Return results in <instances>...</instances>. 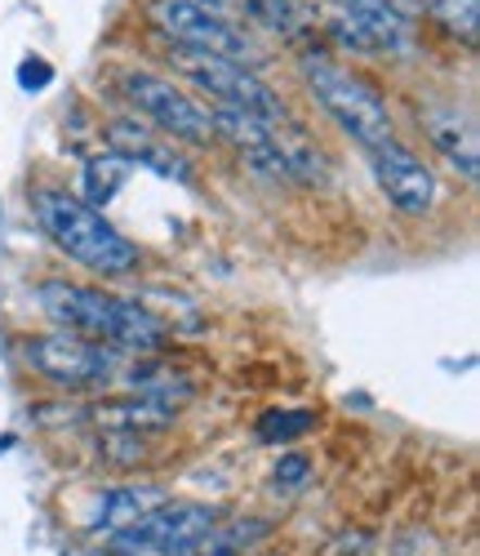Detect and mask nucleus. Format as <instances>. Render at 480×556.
<instances>
[{"label": "nucleus", "instance_id": "1", "mask_svg": "<svg viewBox=\"0 0 480 556\" xmlns=\"http://www.w3.org/2000/svg\"><path fill=\"white\" fill-rule=\"evenodd\" d=\"M36 303L59 330L80 334L89 343H103L112 352H156L169 339V326L161 316H152L148 307H134L116 294L93 290V286L45 281L36 290Z\"/></svg>", "mask_w": 480, "mask_h": 556}, {"label": "nucleus", "instance_id": "2", "mask_svg": "<svg viewBox=\"0 0 480 556\" xmlns=\"http://www.w3.org/2000/svg\"><path fill=\"white\" fill-rule=\"evenodd\" d=\"M36 223L40 231L50 237L67 258H76L89 271H103V276H125L138 267V245L129 237L103 218V210L85 205L80 197L63 192V188H45L31 197Z\"/></svg>", "mask_w": 480, "mask_h": 556}, {"label": "nucleus", "instance_id": "3", "mask_svg": "<svg viewBox=\"0 0 480 556\" xmlns=\"http://www.w3.org/2000/svg\"><path fill=\"white\" fill-rule=\"evenodd\" d=\"M299 67H303V80L312 89V99L333 121H339L365 152H374V148H382V143H392V138H396V125H392L388 103H382V94H378V89L361 72L333 63L325 54H307Z\"/></svg>", "mask_w": 480, "mask_h": 556}, {"label": "nucleus", "instance_id": "4", "mask_svg": "<svg viewBox=\"0 0 480 556\" xmlns=\"http://www.w3.org/2000/svg\"><path fill=\"white\" fill-rule=\"evenodd\" d=\"M169 63H174L178 76H187L191 85H197L201 94H210L214 108H236V112L258 116L267 125L285 121L280 94L254 67H240V63H227V59H210V54H197V50H174Z\"/></svg>", "mask_w": 480, "mask_h": 556}, {"label": "nucleus", "instance_id": "5", "mask_svg": "<svg viewBox=\"0 0 480 556\" xmlns=\"http://www.w3.org/2000/svg\"><path fill=\"white\" fill-rule=\"evenodd\" d=\"M148 18L174 40V50H197L210 59H227L240 67H258V45L240 31L236 23L201 10L197 0H148Z\"/></svg>", "mask_w": 480, "mask_h": 556}, {"label": "nucleus", "instance_id": "6", "mask_svg": "<svg viewBox=\"0 0 480 556\" xmlns=\"http://www.w3.org/2000/svg\"><path fill=\"white\" fill-rule=\"evenodd\" d=\"M23 356H27V365L36 369L40 379H50L59 388H72V392L99 388V383L121 375V352H112L103 343H89L80 334H67V330L27 339Z\"/></svg>", "mask_w": 480, "mask_h": 556}, {"label": "nucleus", "instance_id": "7", "mask_svg": "<svg viewBox=\"0 0 480 556\" xmlns=\"http://www.w3.org/2000/svg\"><path fill=\"white\" fill-rule=\"evenodd\" d=\"M214 521H223V513L214 503H197V498H169L156 513H148L142 521H134L129 530L108 539L112 556H169L178 547H187L191 539H201Z\"/></svg>", "mask_w": 480, "mask_h": 556}, {"label": "nucleus", "instance_id": "8", "mask_svg": "<svg viewBox=\"0 0 480 556\" xmlns=\"http://www.w3.org/2000/svg\"><path fill=\"white\" fill-rule=\"evenodd\" d=\"M121 89H125V99L148 121H156L169 138H182V143H197V148L214 143V116H210V108H201L191 94H182L174 80H165L156 72H125Z\"/></svg>", "mask_w": 480, "mask_h": 556}, {"label": "nucleus", "instance_id": "9", "mask_svg": "<svg viewBox=\"0 0 480 556\" xmlns=\"http://www.w3.org/2000/svg\"><path fill=\"white\" fill-rule=\"evenodd\" d=\"M369 161H374V178L382 197L401 214H431V205H437V174H431V165H422L418 152H409L401 138H392V143L374 148Z\"/></svg>", "mask_w": 480, "mask_h": 556}, {"label": "nucleus", "instance_id": "10", "mask_svg": "<svg viewBox=\"0 0 480 556\" xmlns=\"http://www.w3.org/2000/svg\"><path fill=\"white\" fill-rule=\"evenodd\" d=\"M191 401V383L174 379V383H148V392H134L125 401H103L99 405V424L116 428V432H161L178 419V409Z\"/></svg>", "mask_w": 480, "mask_h": 556}, {"label": "nucleus", "instance_id": "11", "mask_svg": "<svg viewBox=\"0 0 480 556\" xmlns=\"http://www.w3.org/2000/svg\"><path fill=\"white\" fill-rule=\"evenodd\" d=\"M418 125L431 138V148H437L454 169L476 178V121L458 103H441V99L418 103Z\"/></svg>", "mask_w": 480, "mask_h": 556}, {"label": "nucleus", "instance_id": "12", "mask_svg": "<svg viewBox=\"0 0 480 556\" xmlns=\"http://www.w3.org/2000/svg\"><path fill=\"white\" fill-rule=\"evenodd\" d=\"M161 503H169V490L165 485H152V481H142V485H112V490L99 494V503H93L89 530L112 539V534L129 530L134 521H142L148 513H156Z\"/></svg>", "mask_w": 480, "mask_h": 556}, {"label": "nucleus", "instance_id": "13", "mask_svg": "<svg viewBox=\"0 0 480 556\" xmlns=\"http://www.w3.org/2000/svg\"><path fill=\"white\" fill-rule=\"evenodd\" d=\"M271 534H276V521H267V517L214 521L201 539H191L187 547H178L169 556H254Z\"/></svg>", "mask_w": 480, "mask_h": 556}, {"label": "nucleus", "instance_id": "14", "mask_svg": "<svg viewBox=\"0 0 480 556\" xmlns=\"http://www.w3.org/2000/svg\"><path fill=\"white\" fill-rule=\"evenodd\" d=\"M108 143H112V152H116L121 161H129V165L138 161V165L165 174V178H187V165H182L165 143H156L148 129H138V125H129V121H116V125L108 129Z\"/></svg>", "mask_w": 480, "mask_h": 556}, {"label": "nucleus", "instance_id": "15", "mask_svg": "<svg viewBox=\"0 0 480 556\" xmlns=\"http://www.w3.org/2000/svg\"><path fill=\"white\" fill-rule=\"evenodd\" d=\"M129 161H121L116 152H108V156H93L89 165H85V205H93V210H99V205H108L121 188H125V178H129Z\"/></svg>", "mask_w": 480, "mask_h": 556}, {"label": "nucleus", "instance_id": "16", "mask_svg": "<svg viewBox=\"0 0 480 556\" xmlns=\"http://www.w3.org/2000/svg\"><path fill=\"white\" fill-rule=\"evenodd\" d=\"M316 428V414L312 409H267L258 419V441L267 445H290L299 437H307Z\"/></svg>", "mask_w": 480, "mask_h": 556}, {"label": "nucleus", "instance_id": "17", "mask_svg": "<svg viewBox=\"0 0 480 556\" xmlns=\"http://www.w3.org/2000/svg\"><path fill=\"white\" fill-rule=\"evenodd\" d=\"M148 437H138V432H116L108 428L99 437V458L108 463V468H138V463H148Z\"/></svg>", "mask_w": 480, "mask_h": 556}, {"label": "nucleus", "instance_id": "18", "mask_svg": "<svg viewBox=\"0 0 480 556\" xmlns=\"http://www.w3.org/2000/svg\"><path fill=\"white\" fill-rule=\"evenodd\" d=\"M427 14L445 23L454 36H463L467 45L476 40V0H422Z\"/></svg>", "mask_w": 480, "mask_h": 556}, {"label": "nucleus", "instance_id": "19", "mask_svg": "<svg viewBox=\"0 0 480 556\" xmlns=\"http://www.w3.org/2000/svg\"><path fill=\"white\" fill-rule=\"evenodd\" d=\"M307 477H312V458H307V454H280L276 472H271V481H276L280 490H299Z\"/></svg>", "mask_w": 480, "mask_h": 556}, {"label": "nucleus", "instance_id": "20", "mask_svg": "<svg viewBox=\"0 0 480 556\" xmlns=\"http://www.w3.org/2000/svg\"><path fill=\"white\" fill-rule=\"evenodd\" d=\"M50 80H54V67L45 63V59H27V63L18 67V85L27 89V94H40V89H50Z\"/></svg>", "mask_w": 480, "mask_h": 556}, {"label": "nucleus", "instance_id": "21", "mask_svg": "<svg viewBox=\"0 0 480 556\" xmlns=\"http://www.w3.org/2000/svg\"><path fill=\"white\" fill-rule=\"evenodd\" d=\"M254 556H276V552H254Z\"/></svg>", "mask_w": 480, "mask_h": 556}]
</instances>
